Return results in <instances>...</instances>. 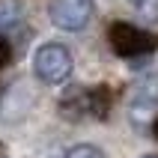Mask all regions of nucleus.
<instances>
[{
	"label": "nucleus",
	"mask_w": 158,
	"mask_h": 158,
	"mask_svg": "<svg viewBox=\"0 0 158 158\" xmlns=\"http://www.w3.org/2000/svg\"><path fill=\"white\" fill-rule=\"evenodd\" d=\"M107 39H110L114 54H119V57H143L158 48V36L131 21H114L107 30Z\"/></svg>",
	"instance_id": "1"
},
{
	"label": "nucleus",
	"mask_w": 158,
	"mask_h": 158,
	"mask_svg": "<svg viewBox=\"0 0 158 158\" xmlns=\"http://www.w3.org/2000/svg\"><path fill=\"white\" fill-rule=\"evenodd\" d=\"M134 9H140V12H146V15H155L158 12V0H128Z\"/></svg>",
	"instance_id": "8"
},
{
	"label": "nucleus",
	"mask_w": 158,
	"mask_h": 158,
	"mask_svg": "<svg viewBox=\"0 0 158 158\" xmlns=\"http://www.w3.org/2000/svg\"><path fill=\"white\" fill-rule=\"evenodd\" d=\"M33 69H36V78L45 81V84H60V81H66L69 72H72L69 48L60 45V42L42 45V48L33 54Z\"/></svg>",
	"instance_id": "2"
},
{
	"label": "nucleus",
	"mask_w": 158,
	"mask_h": 158,
	"mask_svg": "<svg viewBox=\"0 0 158 158\" xmlns=\"http://www.w3.org/2000/svg\"><path fill=\"white\" fill-rule=\"evenodd\" d=\"M24 15V6H21V0H0V30H6V27L18 24Z\"/></svg>",
	"instance_id": "5"
},
{
	"label": "nucleus",
	"mask_w": 158,
	"mask_h": 158,
	"mask_svg": "<svg viewBox=\"0 0 158 158\" xmlns=\"http://www.w3.org/2000/svg\"><path fill=\"white\" fill-rule=\"evenodd\" d=\"M87 107L89 114L98 116V119H105L107 116V107H110V93H107V87H96L87 93Z\"/></svg>",
	"instance_id": "4"
},
{
	"label": "nucleus",
	"mask_w": 158,
	"mask_h": 158,
	"mask_svg": "<svg viewBox=\"0 0 158 158\" xmlns=\"http://www.w3.org/2000/svg\"><path fill=\"white\" fill-rule=\"evenodd\" d=\"M66 158H105V152L98 149V146H72L69 152H66Z\"/></svg>",
	"instance_id": "6"
},
{
	"label": "nucleus",
	"mask_w": 158,
	"mask_h": 158,
	"mask_svg": "<svg viewBox=\"0 0 158 158\" xmlns=\"http://www.w3.org/2000/svg\"><path fill=\"white\" fill-rule=\"evenodd\" d=\"M9 63H12V42L6 36H0V69H6Z\"/></svg>",
	"instance_id": "7"
},
{
	"label": "nucleus",
	"mask_w": 158,
	"mask_h": 158,
	"mask_svg": "<svg viewBox=\"0 0 158 158\" xmlns=\"http://www.w3.org/2000/svg\"><path fill=\"white\" fill-rule=\"evenodd\" d=\"M140 158H158V155H140Z\"/></svg>",
	"instance_id": "9"
},
{
	"label": "nucleus",
	"mask_w": 158,
	"mask_h": 158,
	"mask_svg": "<svg viewBox=\"0 0 158 158\" xmlns=\"http://www.w3.org/2000/svg\"><path fill=\"white\" fill-rule=\"evenodd\" d=\"M51 21L60 30H84L87 21L93 18V0H51L48 9Z\"/></svg>",
	"instance_id": "3"
}]
</instances>
